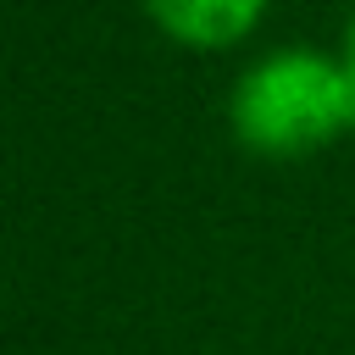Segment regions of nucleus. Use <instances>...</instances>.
<instances>
[{"instance_id":"1","label":"nucleus","mask_w":355,"mask_h":355,"mask_svg":"<svg viewBox=\"0 0 355 355\" xmlns=\"http://www.w3.org/2000/svg\"><path fill=\"white\" fill-rule=\"evenodd\" d=\"M227 133L255 161H311L355 133V72L338 50L272 44L227 89Z\"/></svg>"},{"instance_id":"3","label":"nucleus","mask_w":355,"mask_h":355,"mask_svg":"<svg viewBox=\"0 0 355 355\" xmlns=\"http://www.w3.org/2000/svg\"><path fill=\"white\" fill-rule=\"evenodd\" d=\"M338 55H344V67L355 72V11H349V22H344V44H338Z\"/></svg>"},{"instance_id":"2","label":"nucleus","mask_w":355,"mask_h":355,"mask_svg":"<svg viewBox=\"0 0 355 355\" xmlns=\"http://www.w3.org/2000/svg\"><path fill=\"white\" fill-rule=\"evenodd\" d=\"M139 6L155 22V33H166L183 50H233L266 22L272 0H139Z\"/></svg>"}]
</instances>
